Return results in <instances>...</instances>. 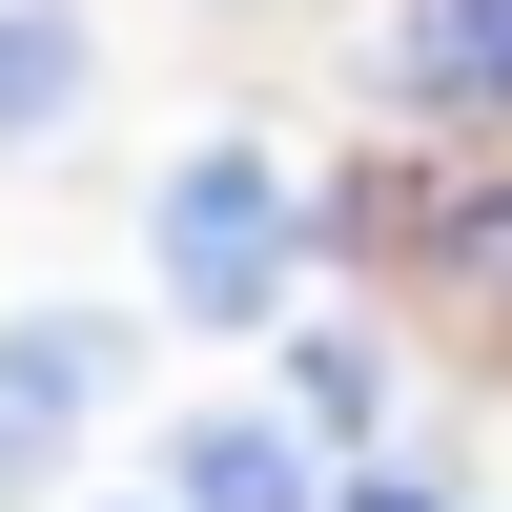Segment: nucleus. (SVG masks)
Instances as JSON below:
<instances>
[{
	"label": "nucleus",
	"instance_id": "nucleus-4",
	"mask_svg": "<svg viewBox=\"0 0 512 512\" xmlns=\"http://www.w3.org/2000/svg\"><path fill=\"white\" fill-rule=\"evenodd\" d=\"M185 512H308V431L287 410H205L185 431Z\"/></svg>",
	"mask_w": 512,
	"mask_h": 512
},
{
	"label": "nucleus",
	"instance_id": "nucleus-5",
	"mask_svg": "<svg viewBox=\"0 0 512 512\" xmlns=\"http://www.w3.org/2000/svg\"><path fill=\"white\" fill-rule=\"evenodd\" d=\"M82 103V0H0V144H62Z\"/></svg>",
	"mask_w": 512,
	"mask_h": 512
},
{
	"label": "nucleus",
	"instance_id": "nucleus-6",
	"mask_svg": "<svg viewBox=\"0 0 512 512\" xmlns=\"http://www.w3.org/2000/svg\"><path fill=\"white\" fill-rule=\"evenodd\" d=\"M431 246H451V267H472V308H512V185H492V205H451Z\"/></svg>",
	"mask_w": 512,
	"mask_h": 512
},
{
	"label": "nucleus",
	"instance_id": "nucleus-3",
	"mask_svg": "<svg viewBox=\"0 0 512 512\" xmlns=\"http://www.w3.org/2000/svg\"><path fill=\"white\" fill-rule=\"evenodd\" d=\"M82 410H103V328H0V472H41Z\"/></svg>",
	"mask_w": 512,
	"mask_h": 512
},
{
	"label": "nucleus",
	"instance_id": "nucleus-2",
	"mask_svg": "<svg viewBox=\"0 0 512 512\" xmlns=\"http://www.w3.org/2000/svg\"><path fill=\"white\" fill-rule=\"evenodd\" d=\"M369 82L410 123H512V0H390L369 21Z\"/></svg>",
	"mask_w": 512,
	"mask_h": 512
},
{
	"label": "nucleus",
	"instance_id": "nucleus-1",
	"mask_svg": "<svg viewBox=\"0 0 512 512\" xmlns=\"http://www.w3.org/2000/svg\"><path fill=\"white\" fill-rule=\"evenodd\" d=\"M144 267H164V308H205V328H267L287 287H308V226H287V164L205 123V144H185V164L144 185Z\"/></svg>",
	"mask_w": 512,
	"mask_h": 512
}]
</instances>
